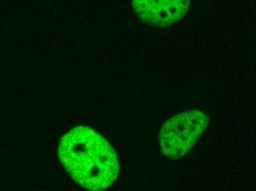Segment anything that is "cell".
Returning <instances> with one entry per match:
<instances>
[{
	"label": "cell",
	"instance_id": "obj_2",
	"mask_svg": "<svg viewBox=\"0 0 256 191\" xmlns=\"http://www.w3.org/2000/svg\"><path fill=\"white\" fill-rule=\"evenodd\" d=\"M208 116L199 110L180 113L164 124L160 130L162 152L172 159H179L190 152L205 132Z\"/></svg>",
	"mask_w": 256,
	"mask_h": 191
},
{
	"label": "cell",
	"instance_id": "obj_3",
	"mask_svg": "<svg viewBox=\"0 0 256 191\" xmlns=\"http://www.w3.org/2000/svg\"><path fill=\"white\" fill-rule=\"evenodd\" d=\"M188 0H136L134 11L148 25L166 27L178 22L190 10Z\"/></svg>",
	"mask_w": 256,
	"mask_h": 191
},
{
	"label": "cell",
	"instance_id": "obj_1",
	"mask_svg": "<svg viewBox=\"0 0 256 191\" xmlns=\"http://www.w3.org/2000/svg\"><path fill=\"white\" fill-rule=\"evenodd\" d=\"M59 158L78 183L92 191L110 187L120 172L118 158L104 137L86 126L70 130L62 138Z\"/></svg>",
	"mask_w": 256,
	"mask_h": 191
}]
</instances>
